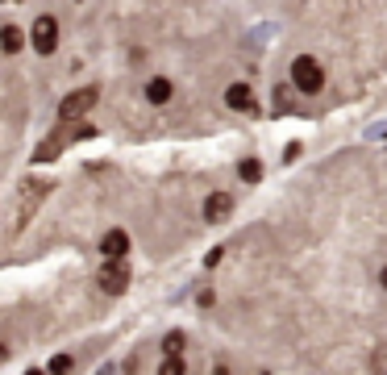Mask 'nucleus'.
<instances>
[{
	"mask_svg": "<svg viewBox=\"0 0 387 375\" xmlns=\"http://www.w3.org/2000/svg\"><path fill=\"white\" fill-rule=\"evenodd\" d=\"M146 100H150V104H171V100H175V84H171L167 75H154V80L146 84Z\"/></svg>",
	"mask_w": 387,
	"mask_h": 375,
	"instance_id": "8",
	"label": "nucleus"
},
{
	"mask_svg": "<svg viewBox=\"0 0 387 375\" xmlns=\"http://www.w3.org/2000/svg\"><path fill=\"white\" fill-rule=\"evenodd\" d=\"M75 371V359L71 354H54L50 359V375H71Z\"/></svg>",
	"mask_w": 387,
	"mask_h": 375,
	"instance_id": "12",
	"label": "nucleus"
},
{
	"mask_svg": "<svg viewBox=\"0 0 387 375\" xmlns=\"http://www.w3.org/2000/svg\"><path fill=\"white\" fill-rule=\"evenodd\" d=\"M125 284H129L125 263H104V271H100V288H108V292H125Z\"/></svg>",
	"mask_w": 387,
	"mask_h": 375,
	"instance_id": "7",
	"label": "nucleus"
},
{
	"mask_svg": "<svg viewBox=\"0 0 387 375\" xmlns=\"http://www.w3.org/2000/svg\"><path fill=\"white\" fill-rule=\"evenodd\" d=\"M29 42H34L38 55H54V46H59V17L42 13V17L34 21V29H29Z\"/></svg>",
	"mask_w": 387,
	"mask_h": 375,
	"instance_id": "2",
	"label": "nucleus"
},
{
	"mask_svg": "<svg viewBox=\"0 0 387 375\" xmlns=\"http://www.w3.org/2000/svg\"><path fill=\"white\" fill-rule=\"evenodd\" d=\"M234 213V196L229 192H208V200H204V221H225Z\"/></svg>",
	"mask_w": 387,
	"mask_h": 375,
	"instance_id": "6",
	"label": "nucleus"
},
{
	"mask_svg": "<svg viewBox=\"0 0 387 375\" xmlns=\"http://www.w3.org/2000/svg\"><path fill=\"white\" fill-rule=\"evenodd\" d=\"M158 375H188V363H184V354L162 359V363H158Z\"/></svg>",
	"mask_w": 387,
	"mask_h": 375,
	"instance_id": "11",
	"label": "nucleus"
},
{
	"mask_svg": "<svg viewBox=\"0 0 387 375\" xmlns=\"http://www.w3.org/2000/svg\"><path fill=\"white\" fill-rule=\"evenodd\" d=\"M379 288H387V267H383V271H379Z\"/></svg>",
	"mask_w": 387,
	"mask_h": 375,
	"instance_id": "14",
	"label": "nucleus"
},
{
	"mask_svg": "<svg viewBox=\"0 0 387 375\" xmlns=\"http://www.w3.org/2000/svg\"><path fill=\"white\" fill-rule=\"evenodd\" d=\"M100 254H104V263H125V254H129V234H125V230H108V234L100 238Z\"/></svg>",
	"mask_w": 387,
	"mask_h": 375,
	"instance_id": "4",
	"label": "nucleus"
},
{
	"mask_svg": "<svg viewBox=\"0 0 387 375\" xmlns=\"http://www.w3.org/2000/svg\"><path fill=\"white\" fill-rule=\"evenodd\" d=\"M5 359H9V346H5V342H0V363H5Z\"/></svg>",
	"mask_w": 387,
	"mask_h": 375,
	"instance_id": "15",
	"label": "nucleus"
},
{
	"mask_svg": "<svg viewBox=\"0 0 387 375\" xmlns=\"http://www.w3.org/2000/svg\"><path fill=\"white\" fill-rule=\"evenodd\" d=\"M242 180L246 184H258L262 180V163H258V158H246V163H242Z\"/></svg>",
	"mask_w": 387,
	"mask_h": 375,
	"instance_id": "13",
	"label": "nucleus"
},
{
	"mask_svg": "<svg viewBox=\"0 0 387 375\" xmlns=\"http://www.w3.org/2000/svg\"><path fill=\"white\" fill-rule=\"evenodd\" d=\"M25 375H46V371H42V367H29V371H25Z\"/></svg>",
	"mask_w": 387,
	"mask_h": 375,
	"instance_id": "16",
	"label": "nucleus"
},
{
	"mask_svg": "<svg viewBox=\"0 0 387 375\" xmlns=\"http://www.w3.org/2000/svg\"><path fill=\"white\" fill-rule=\"evenodd\" d=\"M225 104H229L234 113H254V109H258V104H254V88H250V84H242V80L225 88Z\"/></svg>",
	"mask_w": 387,
	"mask_h": 375,
	"instance_id": "5",
	"label": "nucleus"
},
{
	"mask_svg": "<svg viewBox=\"0 0 387 375\" xmlns=\"http://www.w3.org/2000/svg\"><path fill=\"white\" fill-rule=\"evenodd\" d=\"M184 346H188V338H184L179 330L162 334V359H171V354H184Z\"/></svg>",
	"mask_w": 387,
	"mask_h": 375,
	"instance_id": "10",
	"label": "nucleus"
},
{
	"mask_svg": "<svg viewBox=\"0 0 387 375\" xmlns=\"http://www.w3.org/2000/svg\"><path fill=\"white\" fill-rule=\"evenodd\" d=\"M292 88L304 92V96H316L325 88V67L312 59V55H296L292 59Z\"/></svg>",
	"mask_w": 387,
	"mask_h": 375,
	"instance_id": "1",
	"label": "nucleus"
},
{
	"mask_svg": "<svg viewBox=\"0 0 387 375\" xmlns=\"http://www.w3.org/2000/svg\"><path fill=\"white\" fill-rule=\"evenodd\" d=\"M100 100V92L96 88H79V92H71V96H63V104H59V117L63 121H71V117H84L92 104Z\"/></svg>",
	"mask_w": 387,
	"mask_h": 375,
	"instance_id": "3",
	"label": "nucleus"
},
{
	"mask_svg": "<svg viewBox=\"0 0 387 375\" xmlns=\"http://www.w3.org/2000/svg\"><path fill=\"white\" fill-rule=\"evenodd\" d=\"M21 46H25V34L13 21H5V25H0V50H5V55H17Z\"/></svg>",
	"mask_w": 387,
	"mask_h": 375,
	"instance_id": "9",
	"label": "nucleus"
}]
</instances>
